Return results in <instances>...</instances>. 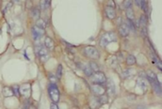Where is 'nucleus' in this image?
<instances>
[{
  "label": "nucleus",
  "mask_w": 162,
  "mask_h": 109,
  "mask_svg": "<svg viewBox=\"0 0 162 109\" xmlns=\"http://www.w3.org/2000/svg\"><path fill=\"white\" fill-rule=\"evenodd\" d=\"M117 41V36H116L115 33L113 32H106L105 34H103L100 39V45L101 47L105 48V47L107 46V44L110 43V42H113V41Z\"/></svg>",
  "instance_id": "nucleus-1"
},
{
  "label": "nucleus",
  "mask_w": 162,
  "mask_h": 109,
  "mask_svg": "<svg viewBox=\"0 0 162 109\" xmlns=\"http://www.w3.org/2000/svg\"><path fill=\"white\" fill-rule=\"evenodd\" d=\"M48 94L50 99L52 100V103H58L59 101V90L57 87L56 84H50L48 86Z\"/></svg>",
  "instance_id": "nucleus-2"
},
{
  "label": "nucleus",
  "mask_w": 162,
  "mask_h": 109,
  "mask_svg": "<svg viewBox=\"0 0 162 109\" xmlns=\"http://www.w3.org/2000/svg\"><path fill=\"white\" fill-rule=\"evenodd\" d=\"M91 81L93 84H99V85H104L107 81V77L105 75L104 72L102 71H95L91 75Z\"/></svg>",
  "instance_id": "nucleus-3"
},
{
  "label": "nucleus",
  "mask_w": 162,
  "mask_h": 109,
  "mask_svg": "<svg viewBox=\"0 0 162 109\" xmlns=\"http://www.w3.org/2000/svg\"><path fill=\"white\" fill-rule=\"evenodd\" d=\"M84 54L86 57H90L91 59H99L100 57L99 51L93 46H86L84 48Z\"/></svg>",
  "instance_id": "nucleus-4"
},
{
  "label": "nucleus",
  "mask_w": 162,
  "mask_h": 109,
  "mask_svg": "<svg viewBox=\"0 0 162 109\" xmlns=\"http://www.w3.org/2000/svg\"><path fill=\"white\" fill-rule=\"evenodd\" d=\"M35 52L36 54L38 55L41 60L42 62H45L48 58H49V55H48V50L45 48V47H42L41 45L35 47Z\"/></svg>",
  "instance_id": "nucleus-5"
},
{
  "label": "nucleus",
  "mask_w": 162,
  "mask_h": 109,
  "mask_svg": "<svg viewBox=\"0 0 162 109\" xmlns=\"http://www.w3.org/2000/svg\"><path fill=\"white\" fill-rule=\"evenodd\" d=\"M91 89L94 95L99 97L101 95H104L106 93V87L103 86V85H99V84H93L91 86Z\"/></svg>",
  "instance_id": "nucleus-6"
},
{
  "label": "nucleus",
  "mask_w": 162,
  "mask_h": 109,
  "mask_svg": "<svg viewBox=\"0 0 162 109\" xmlns=\"http://www.w3.org/2000/svg\"><path fill=\"white\" fill-rule=\"evenodd\" d=\"M106 91L107 92L108 95H114L115 94V85H114V82L111 79H107L106 81Z\"/></svg>",
  "instance_id": "nucleus-7"
},
{
  "label": "nucleus",
  "mask_w": 162,
  "mask_h": 109,
  "mask_svg": "<svg viewBox=\"0 0 162 109\" xmlns=\"http://www.w3.org/2000/svg\"><path fill=\"white\" fill-rule=\"evenodd\" d=\"M20 94H22L25 99H28L30 97L31 94V87L29 84L23 85L22 87H20Z\"/></svg>",
  "instance_id": "nucleus-8"
},
{
  "label": "nucleus",
  "mask_w": 162,
  "mask_h": 109,
  "mask_svg": "<svg viewBox=\"0 0 162 109\" xmlns=\"http://www.w3.org/2000/svg\"><path fill=\"white\" fill-rule=\"evenodd\" d=\"M130 30L127 26L126 23H123L122 25H120V27H119V33L122 37H127L129 35Z\"/></svg>",
  "instance_id": "nucleus-9"
},
{
  "label": "nucleus",
  "mask_w": 162,
  "mask_h": 109,
  "mask_svg": "<svg viewBox=\"0 0 162 109\" xmlns=\"http://www.w3.org/2000/svg\"><path fill=\"white\" fill-rule=\"evenodd\" d=\"M105 12H106V15H107V18L110 19V20L115 19L116 16H117V13H116L115 8H110V7H107V6L106 7V8H105Z\"/></svg>",
  "instance_id": "nucleus-10"
},
{
  "label": "nucleus",
  "mask_w": 162,
  "mask_h": 109,
  "mask_svg": "<svg viewBox=\"0 0 162 109\" xmlns=\"http://www.w3.org/2000/svg\"><path fill=\"white\" fill-rule=\"evenodd\" d=\"M44 29H41L40 27L36 26V25H34V26L32 27V35L35 40H39L41 36L44 35Z\"/></svg>",
  "instance_id": "nucleus-11"
},
{
  "label": "nucleus",
  "mask_w": 162,
  "mask_h": 109,
  "mask_svg": "<svg viewBox=\"0 0 162 109\" xmlns=\"http://www.w3.org/2000/svg\"><path fill=\"white\" fill-rule=\"evenodd\" d=\"M44 42V46H45V48H46L47 50L54 49L55 45H54V41H53V40L51 38H49V37H45Z\"/></svg>",
  "instance_id": "nucleus-12"
},
{
  "label": "nucleus",
  "mask_w": 162,
  "mask_h": 109,
  "mask_svg": "<svg viewBox=\"0 0 162 109\" xmlns=\"http://www.w3.org/2000/svg\"><path fill=\"white\" fill-rule=\"evenodd\" d=\"M150 84L152 85V87H153V88H154L155 92L157 93V95L161 96V86H160V83L158 82V80H157V81L152 82V83H150Z\"/></svg>",
  "instance_id": "nucleus-13"
},
{
  "label": "nucleus",
  "mask_w": 162,
  "mask_h": 109,
  "mask_svg": "<svg viewBox=\"0 0 162 109\" xmlns=\"http://www.w3.org/2000/svg\"><path fill=\"white\" fill-rule=\"evenodd\" d=\"M137 84H138V86H139V87H140V88L143 90V91H146V90H147V88H148L147 82L143 79V78H140H140L137 80Z\"/></svg>",
  "instance_id": "nucleus-14"
},
{
  "label": "nucleus",
  "mask_w": 162,
  "mask_h": 109,
  "mask_svg": "<svg viewBox=\"0 0 162 109\" xmlns=\"http://www.w3.org/2000/svg\"><path fill=\"white\" fill-rule=\"evenodd\" d=\"M3 95L5 97H11L14 95L13 91H12V87H3Z\"/></svg>",
  "instance_id": "nucleus-15"
},
{
  "label": "nucleus",
  "mask_w": 162,
  "mask_h": 109,
  "mask_svg": "<svg viewBox=\"0 0 162 109\" xmlns=\"http://www.w3.org/2000/svg\"><path fill=\"white\" fill-rule=\"evenodd\" d=\"M97 99H98V103L100 105H102V104H106L108 103V97H107L106 94L99 96V97H97Z\"/></svg>",
  "instance_id": "nucleus-16"
},
{
  "label": "nucleus",
  "mask_w": 162,
  "mask_h": 109,
  "mask_svg": "<svg viewBox=\"0 0 162 109\" xmlns=\"http://www.w3.org/2000/svg\"><path fill=\"white\" fill-rule=\"evenodd\" d=\"M125 14H126L127 20H130V21H134V19H135V14H134V11H133V10H132L131 8H126Z\"/></svg>",
  "instance_id": "nucleus-17"
},
{
  "label": "nucleus",
  "mask_w": 162,
  "mask_h": 109,
  "mask_svg": "<svg viewBox=\"0 0 162 109\" xmlns=\"http://www.w3.org/2000/svg\"><path fill=\"white\" fill-rule=\"evenodd\" d=\"M133 69H127V70H124L123 72H122V77L124 78V79H126V78H128V77L132 76L133 75V71H132Z\"/></svg>",
  "instance_id": "nucleus-18"
},
{
  "label": "nucleus",
  "mask_w": 162,
  "mask_h": 109,
  "mask_svg": "<svg viewBox=\"0 0 162 109\" xmlns=\"http://www.w3.org/2000/svg\"><path fill=\"white\" fill-rule=\"evenodd\" d=\"M49 7V0H41L40 1V8L41 11H45Z\"/></svg>",
  "instance_id": "nucleus-19"
},
{
  "label": "nucleus",
  "mask_w": 162,
  "mask_h": 109,
  "mask_svg": "<svg viewBox=\"0 0 162 109\" xmlns=\"http://www.w3.org/2000/svg\"><path fill=\"white\" fill-rule=\"evenodd\" d=\"M41 10L40 8H34L31 11V15H32V17L33 18H35V19H37L38 20L39 19V17H40V14H41Z\"/></svg>",
  "instance_id": "nucleus-20"
},
{
  "label": "nucleus",
  "mask_w": 162,
  "mask_h": 109,
  "mask_svg": "<svg viewBox=\"0 0 162 109\" xmlns=\"http://www.w3.org/2000/svg\"><path fill=\"white\" fill-rule=\"evenodd\" d=\"M36 26L40 27V28H41V29H44V28L46 27V23L44 22V20L39 18V19L36 21Z\"/></svg>",
  "instance_id": "nucleus-21"
},
{
  "label": "nucleus",
  "mask_w": 162,
  "mask_h": 109,
  "mask_svg": "<svg viewBox=\"0 0 162 109\" xmlns=\"http://www.w3.org/2000/svg\"><path fill=\"white\" fill-rule=\"evenodd\" d=\"M82 70H83V71L85 72L86 75H88V76H91V74H93V71L91 70V67H90L89 65H87V66H83Z\"/></svg>",
  "instance_id": "nucleus-22"
},
{
  "label": "nucleus",
  "mask_w": 162,
  "mask_h": 109,
  "mask_svg": "<svg viewBox=\"0 0 162 109\" xmlns=\"http://www.w3.org/2000/svg\"><path fill=\"white\" fill-rule=\"evenodd\" d=\"M135 63H136V58H135L134 56L130 55V56H128V57H126V64L128 66L134 65Z\"/></svg>",
  "instance_id": "nucleus-23"
},
{
  "label": "nucleus",
  "mask_w": 162,
  "mask_h": 109,
  "mask_svg": "<svg viewBox=\"0 0 162 109\" xmlns=\"http://www.w3.org/2000/svg\"><path fill=\"white\" fill-rule=\"evenodd\" d=\"M90 104H91V109H95V108H97V107L100 105L99 104V103H98V99L97 98H92L91 100V102H90Z\"/></svg>",
  "instance_id": "nucleus-24"
},
{
  "label": "nucleus",
  "mask_w": 162,
  "mask_h": 109,
  "mask_svg": "<svg viewBox=\"0 0 162 109\" xmlns=\"http://www.w3.org/2000/svg\"><path fill=\"white\" fill-rule=\"evenodd\" d=\"M89 66L91 67V69L94 71V72H95V71H100V67H99V65L97 64L96 62L91 61V62L89 63Z\"/></svg>",
  "instance_id": "nucleus-25"
},
{
  "label": "nucleus",
  "mask_w": 162,
  "mask_h": 109,
  "mask_svg": "<svg viewBox=\"0 0 162 109\" xmlns=\"http://www.w3.org/2000/svg\"><path fill=\"white\" fill-rule=\"evenodd\" d=\"M139 24H140V25H141V27L146 26V25H147V17H146V15L142 14V15L140 16V21H139Z\"/></svg>",
  "instance_id": "nucleus-26"
},
{
  "label": "nucleus",
  "mask_w": 162,
  "mask_h": 109,
  "mask_svg": "<svg viewBox=\"0 0 162 109\" xmlns=\"http://www.w3.org/2000/svg\"><path fill=\"white\" fill-rule=\"evenodd\" d=\"M140 8L144 11V12L148 13V6H147V2L145 0H140Z\"/></svg>",
  "instance_id": "nucleus-27"
},
{
  "label": "nucleus",
  "mask_w": 162,
  "mask_h": 109,
  "mask_svg": "<svg viewBox=\"0 0 162 109\" xmlns=\"http://www.w3.org/2000/svg\"><path fill=\"white\" fill-rule=\"evenodd\" d=\"M127 26H128V28H129V30H131V31H133V32H135L136 31V25H135V24L133 23V21H130V20H128L127 21Z\"/></svg>",
  "instance_id": "nucleus-28"
},
{
  "label": "nucleus",
  "mask_w": 162,
  "mask_h": 109,
  "mask_svg": "<svg viewBox=\"0 0 162 109\" xmlns=\"http://www.w3.org/2000/svg\"><path fill=\"white\" fill-rule=\"evenodd\" d=\"M132 4H133V0H124V2H123V6L124 8H131Z\"/></svg>",
  "instance_id": "nucleus-29"
},
{
  "label": "nucleus",
  "mask_w": 162,
  "mask_h": 109,
  "mask_svg": "<svg viewBox=\"0 0 162 109\" xmlns=\"http://www.w3.org/2000/svg\"><path fill=\"white\" fill-rule=\"evenodd\" d=\"M12 91H13V94L16 97H19L20 96V87H18V86H13L12 87Z\"/></svg>",
  "instance_id": "nucleus-30"
},
{
  "label": "nucleus",
  "mask_w": 162,
  "mask_h": 109,
  "mask_svg": "<svg viewBox=\"0 0 162 109\" xmlns=\"http://www.w3.org/2000/svg\"><path fill=\"white\" fill-rule=\"evenodd\" d=\"M61 76H62V66L59 64V65L58 66V70H57V78H61Z\"/></svg>",
  "instance_id": "nucleus-31"
},
{
  "label": "nucleus",
  "mask_w": 162,
  "mask_h": 109,
  "mask_svg": "<svg viewBox=\"0 0 162 109\" xmlns=\"http://www.w3.org/2000/svg\"><path fill=\"white\" fill-rule=\"evenodd\" d=\"M48 76H49V80L50 82H51V84H56V83H57V79H58V78H57L55 75H53L52 74H49Z\"/></svg>",
  "instance_id": "nucleus-32"
},
{
  "label": "nucleus",
  "mask_w": 162,
  "mask_h": 109,
  "mask_svg": "<svg viewBox=\"0 0 162 109\" xmlns=\"http://www.w3.org/2000/svg\"><path fill=\"white\" fill-rule=\"evenodd\" d=\"M107 7H110V8H115V7H116L115 1H114V0H108V1H107Z\"/></svg>",
  "instance_id": "nucleus-33"
},
{
  "label": "nucleus",
  "mask_w": 162,
  "mask_h": 109,
  "mask_svg": "<svg viewBox=\"0 0 162 109\" xmlns=\"http://www.w3.org/2000/svg\"><path fill=\"white\" fill-rule=\"evenodd\" d=\"M141 34H142V35H144L145 37L147 36V29H146V26L141 27Z\"/></svg>",
  "instance_id": "nucleus-34"
},
{
  "label": "nucleus",
  "mask_w": 162,
  "mask_h": 109,
  "mask_svg": "<svg viewBox=\"0 0 162 109\" xmlns=\"http://www.w3.org/2000/svg\"><path fill=\"white\" fill-rule=\"evenodd\" d=\"M136 98H137V97H136L135 95H128L127 96V100H128V101H135Z\"/></svg>",
  "instance_id": "nucleus-35"
},
{
  "label": "nucleus",
  "mask_w": 162,
  "mask_h": 109,
  "mask_svg": "<svg viewBox=\"0 0 162 109\" xmlns=\"http://www.w3.org/2000/svg\"><path fill=\"white\" fill-rule=\"evenodd\" d=\"M11 6H12V2H10V3H8V5L6 6L5 11H5V12H6V11H8V10H10V8H11Z\"/></svg>",
  "instance_id": "nucleus-36"
},
{
  "label": "nucleus",
  "mask_w": 162,
  "mask_h": 109,
  "mask_svg": "<svg viewBox=\"0 0 162 109\" xmlns=\"http://www.w3.org/2000/svg\"><path fill=\"white\" fill-rule=\"evenodd\" d=\"M31 6H32L31 0H27V8H30Z\"/></svg>",
  "instance_id": "nucleus-37"
},
{
  "label": "nucleus",
  "mask_w": 162,
  "mask_h": 109,
  "mask_svg": "<svg viewBox=\"0 0 162 109\" xmlns=\"http://www.w3.org/2000/svg\"><path fill=\"white\" fill-rule=\"evenodd\" d=\"M50 107H51V109H58V105H57V104H55V103H52L51 105H50Z\"/></svg>",
  "instance_id": "nucleus-38"
},
{
  "label": "nucleus",
  "mask_w": 162,
  "mask_h": 109,
  "mask_svg": "<svg viewBox=\"0 0 162 109\" xmlns=\"http://www.w3.org/2000/svg\"><path fill=\"white\" fill-rule=\"evenodd\" d=\"M117 57H118V58L119 59L118 60H123V53H118V56H117Z\"/></svg>",
  "instance_id": "nucleus-39"
},
{
  "label": "nucleus",
  "mask_w": 162,
  "mask_h": 109,
  "mask_svg": "<svg viewBox=\"0 0 162 109\" xmlns=\"http://www.w3.org/2000/svg\"><path fill=\"white\" fill-rule=\"evenodd\" d=\"M22 109H29V104H25L22 106Z\"/></svg>",
  "instance_id": "nucleus-40"
},
{
  "label": "nucleus",
  "mask_w": 162,
  "mask_h": 109,
  "mask_svg": "<svg viewBox=\"0 0 162 109\" xmlns=\"http://www.w3.org/2000/svg\"><path fill=\"white\" fill-rule=\"evenodd\" d=\"M135 3H136V5L139 6L140 7V0H135Z\"/></svg>",
  "instance_id": "nucleus-41"
},
{
  "label": "nucleus",
  "mask_w": 162,
  "mask_h": 109,
  "mask_svg": "<svg viewBox=\"0 0 162 109\" xmlns=\"http://www.w3.org/2000/svg\"><path fill=\"white\" fill-rule=\"evenodd\" d=\"M11 2H12V3H14V2L18 3V2H19V0H11Z\"/></svg>",
  "instance_id": "nucleus-42"
},
{
  "label": "nucleus",
  "mask_w": 162,
  "mask_h": 109,
  "mask_svg": "<svg viewBox=\"0 0 162 109\" xmlns=\"http://www.w3.org/2000/svg\"><path fill=\"white\" fill-rule=\"evenodd\" d=\"M84 109H91V108L90 106H85V107H84Z\"/></svg>",
  "instance_id": "nucleus-43"
},
{
  "label": "nucleus",
  "mask_w": 162,
  "mask_h": 109,
  "mask_svg": "<svg viewBox=\"0 0 162 109\" xmlns=\"http://www.w3.org/2000/svg\"><path fill=\"white\" fill-rule=\"evenodd\" d=\"M0 34H1V29H0Z\"/></svg>",
  "instance_id": "nucleus-44"
}]
</instances>
